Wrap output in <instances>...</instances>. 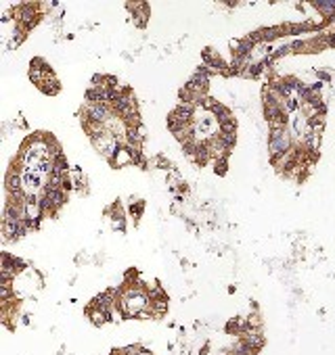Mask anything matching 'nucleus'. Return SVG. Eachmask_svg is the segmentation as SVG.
<instances>
[{
  "label": "nucleus",
  "mask_w": 335,
  "mask_h": 355,
  "mask_svg": "<svg viewBox=\"0 0 335 355\" xmlns=\"http://www.w3.org/2000/svg\"><path fill=\"white\" fill-rule=\"evenodd\" d=\"M130 163H134V155H132V148L126 146V144H122L120 151L115 153L111 165H113V167H124V165H130Z\"/></svg>",
  "instance_id": "2"
},
{
  "label": "nucleus",
  "mask_w": 335,
  "mask_h": 355,
  "mask_svg": "<svg viewBox=\"0 0 335 355\" xmlns=\"http://www.w3.org/2000/svg\"><path fill=\"white\" fill-rule=\"evenodd\" d=\"M268 151H270V155H272V161L289 153V151H291V136H289V132H287V130L270 132Z\"/></svg>",
  "instance_id": "1"
},
{
  "label": "nucleus",
  "mask_w": 335,
  "mask_h": 355,
  "mask_svg": "<svg viewBox=\"0 0 335 355\" xmlns=\"http://www.w3.org/2000/svg\"><path fill=\"white\" fill-rule=\"evenodd\" d=\"M130 211H132V215H136V217H138V215L143 213V203H136V207H132Z\"/></svg>",
  "instance_id": "7"
},
{
  "label": "nucleus",
  "mask_w": 335,
  "mask_h": 355,
  "mask_svg": "<svg viewBox=\"0 0 335 355\" xmlns=\"http://www.w3.org/2000/svg\"><path fill=\"white\" fill-rule=\"evenodd\" d=\"M90 320H92V324H97V326H101V324H105V322L109 320V315H107L105 311H101V309H97V307H92V309H90Z\"/></svg>",
  "instance_id": "4"
},
{
  "label": "nucleus",
  "mask_w": 335,
  "mask_h": 355,
  "mask_svg": "<svg viewBox=\"0 0 335 355\" xmlns=\"http://www.w3.org/2000/svg\"><path fill=\"white\" fill-rule=\"evenodd\" d=\"M214 167H216V173H220V176H222V173L227 171V157H220V159H216L214 161Z\"/></svg>",
  "instance_id": "6"
},
{
  "label": "nucleus",
  "mask_w": 335,
  "mask_h": 355,
  "mask_svg": "<svg viewBox=\"0 0 335 355\" xmlns=\"http://www.w3.org/2000/svg\"><path fill=\"white\" fill-rule=\"evenodd\" d=\"M314 4L325 17H331V15L335 13V0H318V2H314Z\"/></svg>",
  "instance_id": "3"
},
{
  "label": "nucleus",
  "mask_w": 335,
  "mask_h": 355,
  "mask_svg": "<svg viewBox=\"0 0 335 355\" xmlns=\"http://www.w3.org/2000/svg\"><path fill=\"white\" fill-rule=\"evenodd\" d=\"M237 132V121H227V123H220V134H235Z\"/></svg>",
  "instance_id": "5"
}]
</instances>
